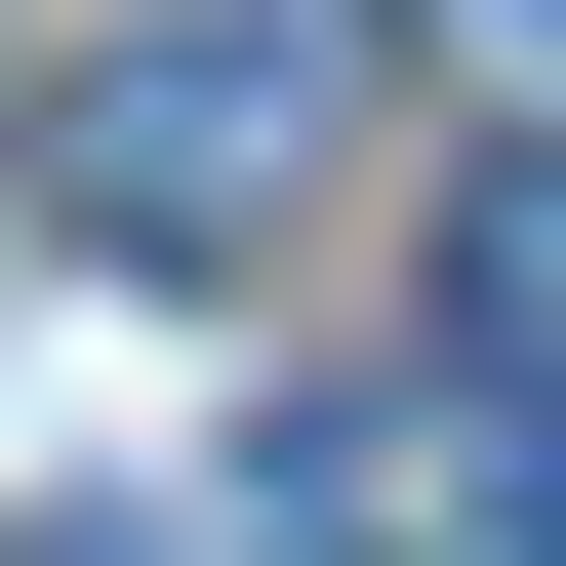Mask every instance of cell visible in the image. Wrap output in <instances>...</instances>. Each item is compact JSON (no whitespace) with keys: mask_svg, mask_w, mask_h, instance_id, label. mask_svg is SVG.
Here are the masks:
<instances>
[{"mask_svg":"<svg viewBox=\"0 0 566 566\" xmlns=\"http://www.w3.org/2000/svg\"><path fill=\"white\" fill-rule=\"evenodd\" d=\"M324 163H365V0H163V41L82 82V243L122 283H243Z\"/></svg>","mask_w":566,"mask_h":566,"instance_id":"cell-1","label":"cell"},{"mask_svg":"<svg viewBox=\"0 0 566 566\" xmlns=\"http://www.w3.org/2000/svg\"><path fill=\"white\" fill-rule=\"evenodd\" d=\"M405 41H446V82H485V122H566V0H405Z\"/></svg>","mask_w":566,"mask_h":566,"instance_id":"cell-2","label":"cell"},{"mask_svg":"<svg viewBox=\"0 0 566 566\" xmlns=\"http://www.w3.org/2000/svg\"><path fill=\"white\" fill-rule=\"evenodd\" d=\"M526 566H566V365H526Z\"/></svg>","mask_w":566,"mask_h":566,"instance_id":"cell-3","label":"cell"}]
</instances>
